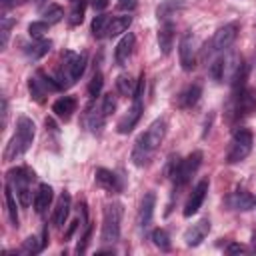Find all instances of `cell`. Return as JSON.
Instances as JSON below:
<instances>
[{
  "instance_id": "41",
  "label": "cell",
  "mask_w": 256,
  "mask_h": 256,
  "mask_svg": "<svg viewBox=\"0 0 256 256\" xmlns=\"http://www.w3.org/2000/svg\"><path fill=\"white\" fill-rule=\"evenodd\" d=\"M90 6L94 10H104L108 6V0H90Z\"/></svg>"
},
{
  "instance_id": "9",
  "label": "cell",
  "mask_w": 256,
  "mask_h": 256,
  "mask_svg": "<svg viewBox=\"0 0 256 256\" xmlns=\"http://www.w3.org/2000/svg\"><path fill=\"white\" fill-rule=\"evenodd\" d=\"M208 232H210V220L208 218H202V220H198L196 224H192L184 232V244L188 248H196V246L202 244V240L208 236Z\"/></svg>"
},
{
  "instance_id": "38",
  "label": "cell",
  "mask_w": 256,
  "mask_h": 256,
  "mask_svg": "<svg viewBox=\"0 0 256 256\" xmlns=\"http://www.w3.org/2000/svg\"><path fill=\"white\" fill-rule=\"evenodd\" d=\"M210 78L214 80V82H222V56L220 58H216L212 64H210Z\"/></svg>"
},
{
  "instance_id": "16",
  "label": "cell",
  "mask_w": 256,
  "mask_h": 256,
  "mask_svg": "<svg viewBox=\"0 0 256 256\" xmlns=\"http://www.w3.org/2000/svg\"><path fill=\"white\" fill-rule=\"evenodd\" d=\"M104 120H106V116H104V112H102V108H94V106H88L86 108V114H84V124H86V128L92 132V134H100L102 132V128H104Z\"/></svg>"
},
{
  "instance_id": "7",
  "label": "cell",
  "mask_w": 256,
  "mask_h": 256,
  "mask_svg": "<svg viewBox=\"0 0 256 256\" xmlns=\"http://www.w3.org/2000/svg\"><path fill=\"white\" fill-rule=\"evenodd\" d=\"M196 52H198V42L196 36L192 32H186L180 38V46H178V54H180V64L186 72H190L196 66Z\"/></svg>"
},
{
  "instance_id": "2",
  "label": "cell",
  "mask_w": 256,
  "mask_h": 256,
  "mask_svg": "<svg viewBox=\"0 0 256 256\" xmlns=\"http://www.w3.org/2000/svg\"><path fill=\"white\" fill-rule=\"evenodd\" d=\"M34 134H36L34 122L28 116H20L16 120V132H14V136L10 138V142L4 148V160L12 162V160L20 158L24 152H28V148L32 146Z\"/></svg>"
},
{
  "instance_id": "43",
  "label": "cell",
  "mask_w": 256,
  "mask_h": 256,
  "mask_svg": "<svg viewBox=\"0 0 256 256\" xmlns=\"http://www.w3.org/2000/svg\"><path fill=\"white\" fill-rule=\"evenodd\" d=\"M72 2H76V0H72Z\"/></svg>"
},
{
  "instance_id": "17",
  "label": "cell",
  "mask_w": 256,
  "mask_h": 256,
  "mask_svg": "<svg viewBox=\"0 0 256 256\" xmlns=\"http://www.w3.org/2000/svg\"><path fill=\"white\" fill-rule=\"evenodd\" d=\"M68 212H70V194L68 192H62L60 198L56 200V206H54V212H52V222L54 226L62 228L66 218H68Z\"/></svg>"
},
{
  "instance_id": "18",
  "label": "cell",
  "mask_w": 256,
  "mask_h": 256,
  "mask_svg": "<svg viewBox=\"0 0 256 256\" xmlns=\"http://www.w3.org/2000/svg\"><path fill=\"white\" fill-rule=\"evenodd\" d=\"M154 208H156V196H154V192H148L142 198V204H140V210H138V224H140V228H146L152 222Z\"/></svg>"
},
{
  "instance_id": "29",
  "label": "cell",
  "mask_w": 256,
  "mask_h": 256,
  "mask_svg": "<svg viewBox=\"0 0 256 256\" xmlns=\"http://www.w3.org/2000/svg\"><path fill=\"white\" fill-rule=\"evenodd\" d=\"M130 24H132V16H128V14L126 16H114L108 24V34L106 36H118V34L126 32Z\"/></svg>"
},
{
  "instance_id": "14",
  "label": "cell",
  "mask_w": 256,
  "mask_h": 256,
  "mask_svg": "<svg viewBox=\"0 0 256 256\" xmlns=\"http://www.w3.org/2000/svg\"><path fill=\"white\" fill-rule=\"evenodd\" d=\"M94 178H96L98 186H102V188H104V190H108V192H120V190H122L120 176H116L112 170L98 168V170L94 172Z\"/></svg>"
},
{
  "instance_id": "10",
  "label": "cell",
  "mask_w": 256,
  "mask_h": 256,
  "mask_svg": "<svg viewBox=\"0 0 256 256\" xmlns=\"http://www.w3.org/2000/svg\"><path fill=\"white\" fill-rule=\"evenodd\" d=\"M140 116H142V98H134L132 108L128 110V114H124V116L118 120L116 130H118L120 134H128V132H132V128L138 124Z\"/></svg>"
},
{
  "instance_id": "35",
  "label": "cell",
  "mask_w": 256,
  "mask_h": 256,
  "mask_svg": "<svg viewBox=\"0 0 256 256\" xmlns=\"http://www.w3.org/2000/svg\"><path fill=\"white\" fill-rule=\"evenodd\" d=\"M12 26H14V20L8 18V16H2V20H0V34H2L0 46H2V48H6V44H8V36H10V28H12Z\"/></svg>"
},
{
  "instance_id": "5",
  "label": "cell",
  "mask_w": 256,
  "mask_h": 256,
  "mask_svg": "<svg viewBox=\"0 0 256 256\" xmlns=\"http://www.w3.org/2000/svg\"><path fill=\"white\" fill-rule=\"evenodd\" d=\"M32 180H34V172L26 166H18V168H12L8 172V182L14 186L16 196H18L22 206H28L32 202V192H30V182Z\"/></svg>"
},
{
  "instance_id": "37",
  "label": "cell",
  "mask_w": 256,
  "mask_h": 256,
  "mask_svg": "<svg viewBox=\"0 0 256 256\" xmlns=\"http://www.w3.org/2000/svg\"><path fill=\"white\" fill-rule=\"evenodd\" d=\"M102 112H104V116H110V114H114V110H116V96L110 92V94H106L104 98H102Z\"/></svg>"
},
{
  "instance_id": "1",
  "label": "cell",
  "mask_w": 256,
  "mask_h": 256,
  "mask_svg": "<svg viewBox=\"0 0 256 256\" xmlns=\"http://www.w3.org/2000/svg\"><path fill=\"white\" fill-rule=\"evenodd\" d=\"M164 136H166V120L158 118V120H154V122L146 128V132H142V134L136 138L134 148H132V156H130L132 162H134L136 166L148 164L150 158L154 156V152L158 150V146L162 144Z\"/></svg>"
},
{
  "instance_id": "24",
  "label": "cell",
  "mask_w": 256,
  "mask_h": 256,
  "mask_svg": "<svg viewBox=\"0 0 256 256\" xmlns=\"http://www.w3.org/2000/svg\"><path fill=\"white\" fill-rule=\"evenodd\" d=\"M46 244H48V230L44 228L40 236H28V238L24 240L22 252H26V254H38V252L44 250Z\"/></svg>"
},
{
  "instance_id": "42",
  "label": "cell",
  "mask_w": 256,
  "mask_h": 256,
  "mask_svg": "<svg viewBox=\"0 0 256 256\" xmlns=\"http://www.w3.org/2000/svg\"><path fill=\"white\" fill-rule=\"evenodd\" d=\"M10 4H12V0H2V8H4V10H6Z\"/></svg>"
},
{
  "instance_id": "40",
  "label": "cell",
  "mask_w": 256,
  "mask_h": 256,
  "mask_svg": "<svg viewBox=\"0 0 256 256\" xmlns=\"http://www.w3.org/2000/svg\"><path fill=\"white\" fill-rule=\"evenodd\" d=\"M226 252H228V254H240V252H246V248H244L242 244H236V242H232V244L226 248Z\"/></svg>"
},
{
  "instance_id": "4",
  "label": "cell",
  "mask_w": 256,
  "mask_h": 256,
  "mask_svg": "<svg viewBox=\"0 0 256 256\" xmlns=\"http://www.w3.org/2000/svg\"><path fill=\"white\" fill-rule=\"evenodd\" d=\"M120 220H122V204L120 202L106 204L102 216V232H100L102 242L114 244L120 238Z\"/></svg>"
},
{
  "instance_id": "3",
  "label": "cell",
  "mask_w": 256,
  "mask_h": 256,
  "mask_svg": "<svg viewBox=\"0 0 256 256\" xmlns=\"http://www.w3.org/2000/svg\"><path fill=\"white\" fill-rule=\"evenodd\" d=\"M200 164H202V152H200V150L188 154L184 160H178V158L174 160V158H170L168 174L174 178V182H176L178 186H184V184L194 176V172L200 168Z\"/></svg>"
},
{
  "instance_id": "31",
  "label": "cell",
  "mask_w": 256,
  "mask_h": 256,
  "mask_svg": "<svg viewBox=\"0 0 256 256\" xmlns=\"http://www.w3.org/2000/svg\"><path fill=\"white\" fill-rule=\"evenodd\" d=\"M150 238H152V242H154L156 248H160V250H164V252L170 250V236H168V232H166L164 228H156V230H152Z\"/></svg>"
},
{
  "instance_id": "36",
  "label": "cell",
  "mask_w": 256,
  "mask_h": 256,
  "mask_svg": "<svg viewBox=\"0 0 256 256\" xmlns=\"http://www.w3.org/2000/svg\"><path fill=\"white\" fill-rule=\"evenodd\" d=\"M102 86H104V78H102V74H100V72H96V74L92 76L90 84H88V94H90L92 98H96V96L100 94Z\"/></svg>"
},
{
  "instance_id": "21",
  "label": "cell",
  "mask_w": 256,
  "mask_h": 256,
  "mask_svg": "<svg viewBox=\"0 0 256 256\" xmlns=\"http://www.w3.org/2000/svg\"><path fill=\"white\" fill-rule=\"evenodd\" d=\"M52 112L60 120H70V116L76 112V100L72 96H62L52 104Z\"/></svg>"
},
{
  "instance_id": "39",
  "label": "cell",
  "mask_w": 256,
  "mask_h": 256,
  "mask_svg": "<svg viewBox=\"0 0 256 256\" xmlns=\"http://www.w3.org/2000/svg\"><path fill=\"white\" fill-rule=\"evenodd\" d=\"M136 4H138V0H118V8H120V10H124V12L134 10V8H136Z\"/></svg>"
},
{
  "instance_id": "13",
  "label": "cell",
  "mask_w": 256,
  "mask_h": 256,
  "mask_svg": "<svg viewBox=\"0 0 256 256\" xmlns=\"http://www.w3.org/2000/svg\"><path fill=\"white\" fill-rule=\"evenodd\" d=\"M242 66H244V60L240 54L230 52V54L222 56V82H232Z\"/></svg>"
},
{
  "instance_id": "19",
  "label": "cell",
  "mask_w": 256,
  "mask_h": 256,
  "mask_svg": "<svg viewBox=\"0 0 256 256\" xmlns=\"http://www.w3.org/2000/svg\"><path fill=\"white\" fill-rule=\"evenodd\" d=\"M172 42H174V22L166 20L162 22L160 30H158V46L162 54H170L172 50Z\"/></svg>"
},
{
  "instance_id": "20",
  "label": "cell",
  "mask_w": 256,
  "mask_h": 256,
  "mask_svg": "<svg viewBox=\"0 0 256 256\" xmlns=\"http://www.w3.org/2000/svg\"><path fill=\"white\" fill-rule=\"evenodd\" d=\"M52 198H54V190H52V186H48V184H40L38 190H36V194H34V210H36L38 214H44L46 208L52 204Z\"/></svg>"
},
{
  "instance_id": "25",
  "label": "cell",
  "mask_w": 256,
  "mask_h": 256,
  "mask_svg": "<svg viewBox=\"0 0 256 256\" xmlns=\"http://www.w3.org/2000/svg\"><path fill=\"white\" fill-rule=\"evenodd\" d=\"M4 202H6V212H8L12 226L18 228V208H16V198H14V192L10 188V182L4 186Z\"/></svg>"
},
{
  "instance_id": "28",
  "label": "cell",
  "mask_w": 256,
  "mask_h": 256,
  "mask_svg": "<svg viewBox=\"0 0 256 256\" xmlns=\"http://www.w3.org/2000/svg\"><path fill=\"white\" fill-rule=\"evenodd\" d=\"M28 90H30V96H32L36 102H40V104L46 100V94L50 92V90L42 84V80H40L38 76H30V78H28Z\"/></svg>"
},
{
  "instance_id": "11",
  "label": "cell",
  "mask_w": 256,
  "mask_h": 256,
  "mask_svg": "<svg viewBox=\"0 0 256 256\" xmlns=\"http://www.w3.org/2000/svg\"><path fill=\"white\" fill-rule=\"evenodd\" d=\"M206 192H208V180H200V182L196 184V188L192 190V194H190L186 206H184V216H186V218H190L192 214H196V212L200 210V206H202V202H204V198H206Z\"/></svg>"
},
{
  "instance_id": "12",
  "label": "cell",
  "mask_w": 256,
  "mask_h": 256,
  "mask_svg": "<svg viewBox=\"0 0 256 256\" xmlns=\"http://www.w3.org/2000/svg\"><path fill=\"white\" fill-rule=\"evenodd\" d=\"M134 44H136V38L132 32H128L120 38V42L116 44V50H114V60L118 66H124L130 60V56L134 52Z\"/></svg>"
},
{
  "instance_id": "23",
  "label": "cell",
  "mask_w": 256,
  "mask_h": 256,
  "mask_svg": "<svg viewBox=\"0 0 256 256\" xmlns=\"http://www.w3.org/2000/svg\"><path fill=\"white\" fill-rule=\"evenodd\" d=\"M228 204H230L234 210H250V208H254L256 198H254L252 194H248L246 190H238V192H234V194L228 198Z\"/></svg>"
},
{
  "instance_id": "30",
  "label": "cell",
  "mask_w": 256,
  "mask_h": 256,
  "mask_svg": "<svg viewBox=\"0 0 256 256\" xmlns=\"http://www.w3.org/2000/svg\"><path fill=\"white\" fill-rule=\"evenodd\" d=\"M110 20H112L110 14H100V16H96V18L92 20V34H94L96 38L106 36V34H108V24H110Z\"/></svg>"
},
{
  "instance_id": "32",
  "label": "cell",
  "mask_w": 256,
  "mask_h": 256,
  "mask_svg": "<svg viewBox=\"0 0 256 256\" xmlns=\"http://www.w3.org/2000/svg\"><path fill=\"white\" fill-rule=\"evenodd\" d=\"M84 10H86V4L80 0H76L74 2V6H72V10H70V14H68V24L70 26H78V24H82V20H84Z\"/></svg>"
},
{
  "instance_id": "22",
  "label": "cell",
  "mask_w": 256,
  "mask_h": 256,
  "mask_svg": "<svg viewBox=\"0 0 256 256\" xmlns=\"http://www.w3.org/2000/svg\"><path fill=\"white\" fill-rule=\"evenodd\" d=\"M200 96H202V88L198 84H192V86H188L186 90H182L178 94L176 104L180 108H192V106H196V102L200 100Z\"/></svg>"
},
{
  "instance_id": "27",
  "label": "cell",
  "mask_w": 256,
  "mask_h": 256,
  "mask_svg": "<svg viewBox=\"0 0 256 256\" xmlns=\"http://www.w3.org/2000/svg\"><path fill=\"white\" fill-rule=\"evenodd\" d=\"M136 84H138V80H132V76H128V74H120V76L116 78V90H118L122 96L134 98V94H136Z\"/></svg>"
},
{
  "instance_id": "8",
  "label": "cell",
  "mask_w": 256,
  "mask_h": 256,
  "mask_svg": "<svg viewBox=\"0 0 256 256\" xmlns=\"http://www.w3.org/2000/svg\"><path fill=\"white\" fill-rule=\"evenodd\" d=\"M238 30H240L238 22H230V24H224L222 28H218L216 34H214V38H212L210 50H214V52H222V50L230 48V46L234 44L236 36H238Z\"/></svg>"
},
{
  "instance_id": "26",
  "label": "cell",
  "mask_w": 256,
  "mask_h": 256,
  "mask_svg": "<svg viewBox=\"0 0 256 256\" xmlns=\"http://www.w3.org/2000/svg\"><path fill=\"white\" fill-rule=\"evenodd\" d=\"M50 46H52L50 40H36V42H32V44H28V46L24 48V52H26L28 58L38 60V58H42L44 54L50 52Z\"/></svg>"
},
{
  "instance_id": "33",
  "label": "cell",
  "mask_w": 256,
  "mask_h": 256,
  "mask_svg": "<svg viewBox=\"0 0 256 256\" xmlns=\"http://www.w3.org/2000/svg\"><path fill=\"white\" fill-rule=\"evenodd\" d=\"M42 16H44V20H46L48 24H56V22H60V20H62L64 10H62L58 4H50V6L42 12Z\"/></svg>"
},
{
  "instance_id": "34",
  "label": "cell",
  "mask_w": 256,
  "mask_h": 256,
  "mask_svg": "<svg viewBox=\"0 0 256 256\" xmlns=\"http://www.w3.org/2000/svg\"><path fill=\"white\" fill-rule=\"evenodd\" d=\"M48 22L46 20H40V22H32L30 26H28V34H30V38H34V40H44V34L48 32Z\"/></svg>"
},
{
  "instance_id": "15",
  "label": "cell",
  "mask_w": 256,
  "mask_h": 256,
  "mask_svg": "<svg viewBox=\"0 0 256 256\" xmlns=\"http://www.w3.org/2000/svg\"><path fill=\"white\" fill-rule=\"evenodd\" d=\"M184 8H186V0H162L156 8V18L162 22L172 20V16H176Z\"/></svg>"
},
{
  "instance_id": "6",
  "label": "cell",
  "mask_w": 256,
  "mask_h": 256,
  "mask_svg": "<svg viewBox=\"0 0 256 256\" xmlns=\"http://www.w3.org/2000/svg\"><path fill=\"white\" fill-rule=\"evenodd\" d=\"M252 150V132L248 128H236L232 134V142L226 154V162L228 164H236L242 162Z\"/></svg>"
}]
</instances>
